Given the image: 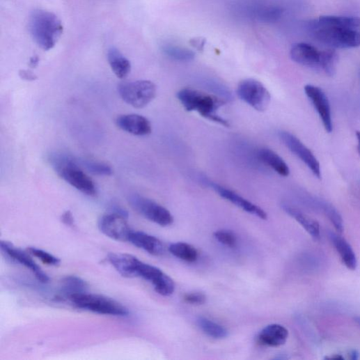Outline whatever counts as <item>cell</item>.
<instances>
[{"mask_svg":"<svg viewBox=\"0 0 360 360\" xmlns=\"http://www.w3.org/2000/svg\"><path fill=\"white\" fill-rule=\"evenodd\" d=\"M197 323L200 329L208 336L216 339H222L228 336V332L223 326L207 318H199Z\"/></svg>","mask_w":360,"mask_h":360,"instance_id":"cell-26","label":"cell"},{"mask_svg":"<svg viewBox=\"0 0 360 360\" xmlns=\"http://www.w3.org/2000/svg\"><path fill=\"white\" fill-rule=\"evenodd\" d=\"M184 301L191 305H203L206 302V297L202 293H191L185 295Z\"/></svg>","mask_w":360,"mask_h":360,"instance_id":"cell-33","label":"cell"},{"mask_svg":"<svg viewBox=\"0 0 360 360\" xmlns=\"http://www.w3.org/2000/svg\"><path fill=\"white\" fill-rule=\"evenodd\" d=\"M306 95L318 111L323 125L329 133L333 130V122L329 101L326 94L320 88L307 85L304 88Z\"/></svg>","mask_w":360,"mask_h":360,"instance_id":"cell-12","label":"cell"},{"mask_svg":"<svg viewBox=\"0 0 360 360\" xmlns=\"http://www.w3.org/2000/svg\"><path fill=\"white\" fill-rule=\"evenodd\" d=\"M214 237L221 244L230 247L235 248L237 244V239L235 235L231 231L219 230L214 233Z\"/></svg>","mask_w":360,"mask_h":360,"instance_id":"cell-31","label":"cell"},{"mask_svg":"<svg viewBox=\"0 0 360 360\" xmlns=\"http://www.w3.org/2000/svg\"><path fill=\"white\" fill-rule=\"evenodd\" d=\"M122 100L136 109L147 107L156 97L157 86L150 81L124 82L118 86Z\"/></svg>","mask_w":360,"mask_h":360,"instance_id":"cell-6","label":"cell"},{"mask_svg":"<svg viewBox=\"0 0 360 360\" xmlns=\"http://www.w3.org/2000/svg\"><path fill=\"white\" fill-rule=\"evenodd\" d=\"M61 221L66 226L73 227L75 226L73 214L70 210L65 211L61 216Z\"/></svg>","mask_w":360,"mask_h":360,"instance_id":"cell-34","label":"cell"},{"mask_svg":"<svg viewBox=\"0 0 360 360\" xmlns=\"http://www.w3.org/2000/svg\"><path fill=\"white\" fill-rule=\"evenodd\" d=\"M29 28L34 42L45 51L54 47L63 31L58 17L54 13L43 10H36L31 13Z\"/></svg>","mask_w":360,"mask_h":360,"instance_id":"cell-3","label":"cell"},{"mask_svg":"<svg viewBox=\"0 0 360 360\" xmlns=\"http://www.w3.org/2000/svg\"><path fill=\"white\" fill-rule=\"evenodd\" d=\"M258 157L265 164L274 170L276 173L287 177L290 174V169L284 160L275 152L267 148L260 149Z\"/></svg>","mask_w":360,"mask_h":360,"instance_id":"cell-23","label":"cell"},{"mask_svg":"<svg viewBox=\"0 0 360 360\" xmlns=\"http://www.w3.org/2000/svg\"><path fill=\"white\" fill-rule=\"evenodd\" d=\"M107 59L114 75L120 79H125L130 73V61L116 47L108 50Z\"/></svg>","mask_w":360,"mask_h":360,"instance_id":"cell-22","label":"cell"},{"mask_svg":"<svg viewBox=\"0 0 360 360\" xmlns=\"http://www.w3.org/2000/svg\"><path fill=\"white\" fill-rule=\"evenodd\" d=\"M116 123L122 130L136 136H146L152 130L150 120L138 114L122 115L117 118Z\"/></svg>","mask_w":360,"mask_h":360,"instance_id":"cell-15","label":"cell"},{"mask_svg":"<svg viewBox=\"0 0 360 360\" xmlns=\"http://www.w3.org/2000/svg\"><path fill=\"white\" fill-rule=\"evenodd\" d=\"M207 184L217 192L222 198L231 202L233 204L240 208L243 210L257 216L262 220H266L267 213L259 206L244 198L235 191L221 186L217 183L208 181Z\"/></svg>","mask_w":360,"mask_h":360,"instance_id":"cell-13","label":"cell"},{"mask_svg":"<svg viewBox=\"0 0 360 360\" xmlns=\"http://www.w3.org/2000/svg\"><path fill=\"white\" fill-rule=\"evenodd\" d=\"M86 282L76 276L65 277L62 281V290L68 298L73 295L86 292Z\"/></svg>","mask_w":360,"mask_h":360,"instance_id":"cell-27","label":"cell"},{"mask_svg":"<svg viewBox=\"0 0 360 360\" xmlns=\"http://www.w3.org/2000/svg\"><path fill=\"white\" fill-rule=\"evenodd\" d=\"M129 242L134 246L145 250L153 256H159L164 253L163 243L157 237L145 233L132 231Z\"/></svg>","mask_w":360,"mask_h":360,"instance_id":"cell-19","label":"cell"},{"mask_svg":"<svg viewBox=\"0 0 360 360\" xmlns=\"http://www.w3.org/2000/svg\"><path fill=\"white\" fill-rule=\"evenodd\" d=\"M359 189H360V184H359Z\"/></svg>","mask_w":360,"mask_h":360,"instance_id":"cell-42","label":"cell"},{"mask_svg":"<svg viewBox=\"0 0 360 360\" xmlns=\"http://www.w3.org/2000/svg\"><path fill=\"white\" fill-rule=\"evenodd\" d=\"M1 248L11 258L31 269L36 277L42 283L49 281V278L26 252L14 247L7 242H1Z\"/></svg>","mask_w":360,"mask_h":360,"instance_id":"cell-16","label":"cell"},{"mask_svg":"<svg viewBox=\"0 0 360 360\" xmlns=\"http://www.w3.org/2000/svg\"><path fill=\"white\" fill-rule=\"evenodd\" d=\"M108 260L124 277H137V268L140 260L135 256L127 253H111L108 256Z\"/></svg>","mask_w":360,"mask_h":360,"instance_id":"cell-18","label":"cell"},{"mask_svg":"<svg viewBox=\"0 0 360 360\" xmlns=\"http://www.w3.org/2000/svg\"><path fill=\"white\" fill-rule=\"evenodd\" d=\"M282 208L295 219L315 240H320V227L316 221L292 205L283 203Z\"/></svg>","mask_w":360,"mask_h":360,"instance_id":"cell-20","label":"cell"},{"mask_svg":"<svg viewBox=\"0 0 360 360\" xmlns=\"http://www.w3.org/2000/svg\"><path fill=\"white\" fill-rule=\"evenodd\" d=\"M354 322L360 326V317H356L354 319Z\"/></svg>","mask_w":360,"mask_h":360,"instance_id":"cell-41","label":"cell"},{"mask_svg":"<svg viewBox=\"0 0 360 360\" xmlns=\"http://www.w3.org/2000/svg\"><path fill=\"white\" fill-rule=\"evenodd\" d=\"M289 331L283 326L273 324L267 326L258 335L257 341L263 346L276 347L285 343Z\"/></svg>","mask_w":360,"mask_h":360,"instance_id":"cell-17","label":"cell"},{"mask_svg":"<svg viewBox=\"0 0 360 360\" xmlns=\"http://www.w3.org/2000/svg\"><path fill=\"white\" fill-rule=\"evenodd\" d=\"M338 61V54L331 48L322 51L320 70L329 76L333 77L336 73Z\"/></svg>","mask_w":360,"mask_h":360,"instance_id":"cell-29","label":"cell"},{"mask_svg":"<svg viewBox=\"0 0 360 360\" xmlns=\"http://www.w3.org/2000/svg\"><path fill=\"white\" fill-rule=\"evenodd\" d=\"M191 46L195 47L198 51H203L205 45V40L202 38H195L190 41Z\"/></svg>","mask_w":360,"mask_h":360,"instance_id":"cell-36","label":"cell"},{"mask_svg":"<svg viewBox=\"0 0 360 360\" xmlns=\"http://www.w3.org/2000/svg\"><path fill=\"white\" fill-rule=\"evenodd\" d=\"M327 359L328 358H330V359H343V357H341L340 354H335L334 356L333 357H327Z\"/></svg>","mask_w":360,"mask_h":360,"instance_id":"cell-40","label":"cell"},{"mask_svg":"<svg viewBox=\"0 0 360 360\" xmlns=\"http://www.w3.org/2000/svg\"><path fill=\"white\" fill-rule=\"evenodd\" d=\"M322 51L307 43H297L290 51L292 59L311 68L320 70Z\"/></svg>","mask_w":360,"mask_h":360,"instance_id":"cell-14","label":"cell"},{"mask_svg":"<svg viewBox=\"0 0 360 360\" xmlns=\"http://www.w3.org/2000/svg\"><path fill=\"white\" fill-rule=\"evenodd\" d=\"M169 251L176 258L187 263H194L198 258V251L193 246L184 242L171 244Z\"/></svg>","mask_w":360,"mask_h":360,"instance_id":"cell-25","label":"cell"},{"mask_svg":"<svg viewBox=\"0 0 360 360\" xmlns=\"http://www.w3.org/2000/svg\"><path fill=\"white\" fill-rule=\"evenodd\" d=\"M48 162L58 175L70 185L88 196H96L95 184L80 166L79 160L68 155L54 153L49 155Z\"/></svg>","mask_w":360,"mask_h":360,"instance_id":"cell-2","label":"cell"},{"mask_svg":"<svg viewBox=\"0 0 360 360\" xmlns=\"http://www.w3.org/2000/svg\"><path fill=\"white\" fill-rule=\"evenodd\" d=\"M137 277L150 281L155 291L163 297H170L175 292V282L169 276L159 268L141 260L137 268Z\"/></svg>","mask_w":360,"mask_h":360,"instance_id":"cell-10","label":"cell"},{"mask_svg":"<svg viewBox=\"0 0 360 360\" xmlns=\"http://www.w3.org/2000/svg\"><path fill=\"white\" fill-rule=\"evenodd\" d=\"M312 203L313 206L321 210L325 214L336 231L342 233L344 229L343 221L336 208L329 203L321 199L313 198Z\"/></svg>","mask_w":360,"mask_h":360,"instance_id":"cell-24","label":"cell"},{"mask_svg":"<svg viewBox=\"0 0 360 360\" xmlns=\"http://www.w3.org/2000/svg\"><path fill=\"white\" fill-rule=\"evenodd\" d=\"M128 201L133 209L149 221L162 227L173 224L171 212L158 203L136 194L130 195Z\"/></svg>","mask_w":360,"mask_h":360,"instance_id":"cell-7","label":"cell"},{"mask_svg":"<svg viewBox=\"0 0 360 360\" xmlns=\"http://www.w3.org/2000/svg\"><path fill=\"white\" fill-rule=\"evenodd\" d=\"M28 251L31 255L38 258L46 265H57L60 263V260L58 258L41 249L30 248Z\"/></svg>","mask_w":360,"mask_h":360,"instance_id":"cell-32","label":"cell"},{"mask_svg":"<svg viewBox=\"0 0 360 360\" xmlns=\"http://www.w3.org/2000/svg\"><path fill=\"white\" fill-rule=\"evenodd\" d=\"M311 36L318 42L335 49L360 47V18L323 16L309 22Z\"/></svg>","mask_w":360,"mask_h":360,"instance_id":"cell-1","label":"cell"},{"mask_svg":"<svg viewBox=\"0 0 360 360\" xmlns=\"http://www.w3.org/2000/svg\"><path fill=\"white\" fill-rule=\"evenodd\" d=\"M39 63V58L38 56H33L30 60V66L32 68H36Z\"/></svg>","mask_w":360,"mask_h":360,"instance_id":"cell-37","label":"cell"},{"mask_svg":"<svg viewBox=\"0 0 360 360\" xmlns=\"http://www.w3.org/2000/svg\"><path fill=\"white\" fill-rule=\"evenodd\" d=\"M351 359H358L359 357V354L357 350H352L350 353Z\"/></svg>","mask_w":360,"mask_h":360,"instance_id":"cell-38","label":"cell"},{"mask_svg":"<svg viewBox=\"0 0 360 360\" xmlns=\"http://www.w3.org/2000/svg\"><path fill=\"white\" fill-rule=\"evenodd\" d=\"M162 50L168 57L176 61L189 62L195 58V53L187 48L166 45Z\"/></svg>","mask_w":360,"mask_h":360,"instance_id":"cell-28","label":"cell"},{"mask_svg":"<svg viewBox=\"0 0 360 360\" xmlns=\"http://www.w3.org/2000/svg\"><path fill=\"white\" fill-rule=\"evenodd\" d=\"M237 93L243 102L258 111H265L271 100L269 91L255 79L242 81L238 86Z\"/></svg>","mask_w":360,"mask_h":360,"instance_id":"cell-8","label":"cell"},{"mask_svg":"<svg viewBox=\"0 0 360 360\" xmlns=\"http://www.w3.org/2000/svg\"><path fill=\"white\" fill-rule=\"evenodd\" d=\"M177 97L187 111H196L205 118L230 127L229 122L217 114L219 109L226 103L224 100L191 88L180 91Z\"/></svg>","mask_w":360,"mask_h":360,"instance_id":"cell-4","label":"cell"},{"mask_svg":"<svg viewBox=\"0 0 360 360\" xmlns=\"http://www.w3.org/2000/svg\"><path fill=\"white\" fill-rule=\"evenodd\" d=\"M69 299L79 308L98 314L126 316L129 313L122 304L102 295L83 292L71 295Z\"/></svg>","mask_w":360,"mask_h":360,"instance_id":"cell-5","label":"cell"},{"mask_svg":"<svg viewBox=\"0 0 360 360\" xmlns=\"http://www.w3.org/2000/svg\"><path fill=\"white\" fill-rule=\"evenodd\" d=\"M127 219V215L114 211L102 215L98 226L107 237L118 242H129L132 230Z\"/></svg>","mask_w":360,"mask_h":360,"instance_id":"cell-9","label":"cell"},{"mask_svg":"<svg viewBox=\"0 0 360 360\" xmlns=\"http://www.w3.org/2000/svg\"><path fill=\"white\" fill-rule=\"evenodd\" d=\"M329 237L345 266L354 270L357 266V260L350 244L344 238L334 233H329Z\"/></svg>","mask_w":360,"mask_h":360,"instance_id":"cell-21","label":"cell"},{"mask_svg":"<svg viewBox=\"0 0 360 360\" xmlns=\"http://www.w3.org/2000/svg\"><path fill=\"white\" fill-rule=\"evenodd\" d=\"M279 136L285 146L299 158L315 176L320 179L322 177L320 164L304 143L296 136L285 131L280 132Z\"/></svg>","mask_w":360,"mask_h":360,"instance_id":"cell-11","label":"cell"},{"mask_svg":"<svg viewBox=\"0 0 360 360\" xmlns=\"http://www.w3.org/2000/svg\"><path fill=\"white\" fill-rule=\"evenodd\" d=\"M356 136L357 139V150H358V154L360 157V131L356 132Z\"/></svg>","mask_w":360,"mask_h":360,"instance_id":"cell-39","label":"cell"},{"mask_svg":"<svg viewBox=\"0 0 360 360\" xmlns=\"http://www.w3.org/2000/svg\"><path fill=\"white\" fill-rule=\"evenodd\" d=\"M79 164L82 168L95 175L110 176L113 174L111 167L102 162L91 159H83L79 161Z\"/></svg>","mask_w":360,"mask_h":360,"instance_id":"cell-30","label":"cell"},{"mask_svg":"<svg viewBox=\"0 0 360 360\" xmlns=\"http://www.w3.org/2000/svg\"><path fill=\"white\" fill-rule=\"evenodd\" d=\"M19 76L21 79L27 81H34L37 79V77L30 70H22Z\"/></svg>","mask_w":360,"mask_h":360,"instance_id":"cell-35","label":"cell"}]
</instances>
